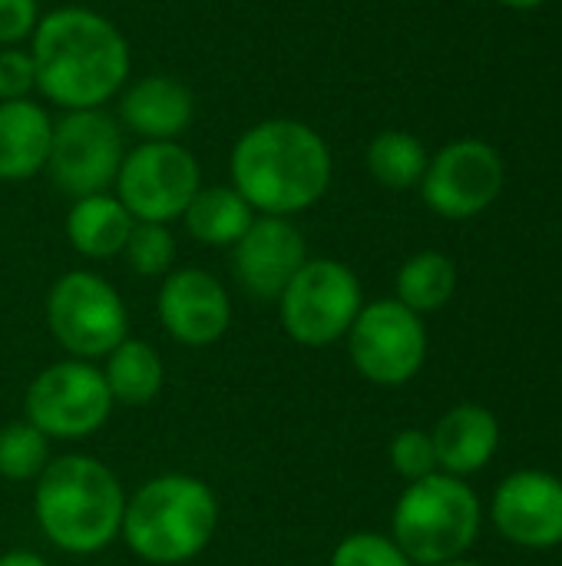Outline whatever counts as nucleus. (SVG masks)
Masks as SVG:
<instances>
[{
    "mask_svg": "<svg viewBox=\"0 0 562 566\" xmlns=\"http://www.w3.org/2000/svg\"><path fill=\"white\" fill-rule=\"evenodd\" d=\"M36 86L66 109H99L129 73L123 33L99 13L63 7L46 13L33 30Z\"/></svg>",
    "mask_w": 562,
    "mask_h": 566,
    "instance_id": "1",
    "label": "nucleus"
},
{
    "mask_svg": "<svg viewBox=\"0 0 562 566\" xmlns=\"http://www.w3.org/2000/svg\"><path fill=\"white\" fill-rule=\"evenodd\" d=\"M235 192L265 216L311 209L331 182V153L325 139L295 119L252 126L232 149Z\"/></svg>",
    "mask_w": 562,
    "mask_h": 566,
    "instance_id": "2",
    "label": "nucleus"
},
{
    "mask_svg": "<svg viewBox=\"0 0 562 566\" xmlns=\"http://www.w3.org/2000/svg\"><path fill=\"white\" fill-rule=\"evenodd\" d=\"M33 507L50 544L66 554H96L119 534L126 497L103 461L66 454L36 478Z\"/></svg>",
    "mask_w": 562,
    "mask_h": 566,
    "instance_id": "3",
    "label": "nucleus"
},
{
    "mask_svg": "<svg viewBox=\"0 0 562 566\" xmlns=\"http://www.w3.org/2000/svg\"><path fill=\"white\" fill-rule=\"evenodd\" d=\"M219 524V504L209 484L185 474L152 478L123 511L129 551L149 564H185L205 551Z\"/></svg>",
    "mask_w": 562,
    "mask_h": 566,
    "instance_id": "4",
    "label": "nucleus"
},
{
    "mask_svg": "<svg viewBox=\"0 0 562 566\" xmlns=\"http://www.w3.org/2000/svg\"><path fill=\"white\" fill-rule=\"evenodd\" d=\"M484 507L474 488L454 474H431L414 481L391 521V541L414 566H441L460 560L480 534Z\"/></svg>",
    "mask_w": 562,
    "mask_h": 566,
    "instance_id": "5",
    "label": "nucleus"
},
{
    "mask_svg": "<svg viewBox=\"0 0 562 566\" xmlns=\"http://www.w3.org/2000/svg\"><path fill=\"white\" fill-rule=\"evenodd\" d=\"M278 305L285 332L311 348L344 338L364 308L358 275L335 259L305 262L282 292Z\"/></svg>",
    "mask_w": 562,
    "mask_h": 566,
    "instance_id": "6",
    "label": "nucleus"
},
{
    "mask_svg": "<svg viewBox=\"0 0 562 566\" xmlns=\"http://www.w3.org/2000/svg\"><path fill=\"white\" fill-rule=\"evenodd\" d=\"M46 322L53 338L79 361L109 355L129 328L119 292L93 272H70L50 289Z\"/></svg>",
    "mask_w": 562,
    "mask_h": 566,
    "instance_id": "7",
    "label": "nucleus"
},
{
    "mask_svg": "<svg viewBox=\"0 0 562 566\" xmlns=\"http://www.w3.org/2000/svg\"><path fill=\"white\" fill-rule=\"evenodd\" d=\"M348 352L368 381L401 388L427 361V328L421 315L397 298H381L358 312L348 332Z\"/></svg>",
    "mask_w": 562,
    "mask_h": 566,
    "instance_id": "8",
    "label": "nucleus"
},
{
    "mask_svg": "<svg viewBox=\"0 0 562 566\" xmlns=\"http://www.w3.org/2000/svg\"><path fill=\"white\" fill-rule=\"evenodd\" d=\"M113 395L103 371L86 361H56L26 391V421L46 438L76 441L106 424Z\"/></svg>",
    "mask_w": 562,
    "mask_h": 566,
    "instance_id": "9",
    "label": "nucleus"
},
{
    "mask_svg": "<svg viewBox=\"0 0 562 566\" xmlns=\"http://www.w3.org/2000/svg\"><path fill=\"white\" fill-rule=\"evenodd\" d=\"M507 182L503 156L484 139H457L431 156L421 196L441 219H474L487 212Z\"/></svg>",
    "mask_w": 562,
    "mask_h": 566,
    "instance_id": "10",
    "label": "nucleus"
},
{
    "mask_svg": "<svg viewBox=\"0 0 562 566\" xmlns=\"http://www.w3.org/2000/svg\"><path fill=\"white\" fill-rule=\"evenodd\" d=\"M119 202L139 222L179 219L199 192V163L179 143H146L123 156L116 172Z\"/></svg>",
    "mask_w": 562,
    "mask_h": 566,
    "instance_id": "11",
    "label": "nucleus"
},
{
    "mask_svg": "<svg viewBox=\"0 0 562 566\" xmlns=\"http://www.w3.org/2000/svg\"><path fill=\"white\" fill-rule=\"evenodd\" d=\"M46 166L63 192L76 199L99 196L123 166V136L106 113L70 109L53 126Z\"/></svg>",
    "mask_w": 562,
    "mask_h": 566,
    "instance_id": "12",
    "label": "nucleus"
},
{
    "mask_svg": "<svg viewBox=\"0 0 562 566\" xmlns=\"http://www.w3.org/2000/svg\"><path fill=\"white\" fill-rule=\"evenodd\" d=\"M494 527L523 551L562 547V478L550 471H513L494 491Z\"/></svg>",
    "mask_w": 562,
    "mask_h": 566,
    "instance_id": "13",
    "label": "nucleus"
},
{
    "mask_svg": "<svg viewBox=\"0 0 562 566\" xmlns=\"http://www.w3.org/2000/svg\"><path fill=\"white\" fill-rule=\"evenodd\" d=\"M305 262H308L305 239L282 216L255 219L232 252V269L238 285L258 302H278Z\"/></svg>",
    "mask_w": 562,
    "mask_h": 566,
    "instance_id": "14",
    "label": "nucleus"
},
{
    "mask_svg": "<svg viewBox=\"0 0 562 566\" xmlns=\"http://www.w3.org/2000/svg\"><path fill=\"white\" fill-rule=\"evenodd\" d=\"M159 318L176 342L202 348L225 335L232 305L215 275L205 269H179L162 282Z\"/></svg>",
    "mask_w": 562,
    "mask_h": 566,
    "instance_id": "15",
    "label": "nucleus"
},
{
    "mask_svg": "<svg viewBox=\"0 0 562 566\" xmlns=\"http://www.w3.org/2000/svg\"><path fill=\"white\" fill-rule=\"evenodd\" d=\"M437 468L454 478L484 471L500 448V421L484 405H454L431 431Z\"/></svg>",
    "mask_w": 562,
    "mask_h": 566,
    "instance_id": "16",
    "label": "nucleus"
},
{
    "mask_svg": "<svg viewBox=\"0 0 562 566\" xmlns=\"http://www.w3.org/2000/svg\"><path fill=\"white\" fill-rule=\"evenodd\" d=\"M192 93L172 76H146L123 96V119L149 143H172L192 123Z\"/></svg>",
    "mask_w": 562,
    "mask_h": 566,
    "instance_id": "17",
    "label": "nucleus"
},
{
    "mask_svg": "<svg viewBox=\"0 0 562 566\" xmlns=\"http://www.w3.org/2000/svg\"><path fill=\"white\" fill-rule=\"evenodd\" d=\"M53 123L30 99L0 103V179L17 182L40 172L50 159Z\"/></svg>",
    "mask_w": 562,
    "mask_h": 566,
    "instance_id": "18",
    "label": "nucleus"
},
{
    "mask_svg": "<svg viewBox=\"0 0 562 566\" xmlns=\"http://www.w3.org/2000/svg\"><path fill=\"white\" fill-rule=\"evenodd\" d=\"M132 226L136 222L126 212V206L119 199L99 192V196L76 199V206L70 209V219H66V235L76 252H83L89 259H109L126 249Z\"/></svg>",
    "mask_w": 562,
    "mask_h": 566,
    "instance_id": "19",
    "label": "nucleus"
},
{
    "mask_svg": "<svg viewBox=\"0 0 562 566\" xmlns=\"http://www.w3.org/2000/svg\"><path fill=\"white\" fill-rule=\"evenodd\" d=\"M182 216L189 232L205 245H235L255 222L252 206L229 186L199 189Z\"/></svg>",
    "mask_w": 562,
    "mask_h": 566,
    "instance_id": "20",
    "label": "nucleus"
},
{
    "mask_svg": "<svg viewBox=\"0 0 562 566\" xmlns=\"http://www.w3.org/2000/svg\"><path fill=\"white\" fill-rule=\"evenodd\" d=\"M109 365L103 371L106 388L113 401L123 405H149L162 391V361L149 342H119L109 355Z\"/></svg>",
    "mask_w": 562,
    "mask_h": 566,
    "instance_id": "21",
    "label": "nucleus"
},
{
    "mask_svg": "<svg viewBox=\"0 0 562 566\" xmlns=\"http://www.w3.org/2000/svg\"><path fill=\"white\" fill-rule=\"evenodd\" d=\"M457 292V265L444 252H417L397 272V302L417 315L441 312Z\"/></svg>",
    "mask_w": 562,
    "mask_h": 566,
    "instance_id": "22",
    "label": "nucleus"
},
{
    "mask_svg": "<svg viewBox=\"0 0 562 566\" xmlns=\"http://www.w3.org/2000/svg\"><path fill=\"white\" fill-rule=\"evenodd\" d=\"M427 149L404 129H384L368 146V169L384 189H414L427 172Z\"/></svg>",
    "mask_w": 562,
    "mask_h": 566,
    "instance_id": "23",
    "label": "nucleus"
},
{
    "mask_svg": "<svg viewBox=\"0 0 562 566\" xmlns=\"http://www.w3.org/2000/svg\"><path fill=\"white\" fill-rule=\"evenodd\" d=\"M50 464V438L36 431L30 421L7 424L0 431V478L7 481H33Z\"/></svg>",
    "mask_w": 562,
    "mask_h": 566,
    "instance_id": "24",
    "label": "nucleus"
},
{
    "mask_svg": "<svg viewBox=\"0 0 562 566\" xmlns=\"http://www.w3.org/2000/svg\"><path fill=\"white\" fill-rule=\"evenodd\" d=\"M123 252H126V262H129L132 272H139V275H162V272H169V265L176 259V242H172L166 226L139 222V226H132L129 242H126Z\"/></svg>",
    "mask_w": 562,
    "mask_h": 566,
    "instance_id": "25",
    "label": "nucleus"
},
{
    "mask_svg": "<svg viewBox=\"0 0 562 566\" xmlns=\"http://www.w3.org/2000/svg\"><path fill=\"white\" fill-rule=\"evenodd\" d=\"M331 566H414L404 551L381 534H351L344 537L335 554H331Z\"/></svg>",
    "mask_w": 562,
    "mask_h": 566,
    "instance_id": "26",
    "label": "nucleus"
},
{
    "mask_svg": "<svg viewBox=\"0 0 562 566\" xmlns=\"http://www.w3.org/2000/svg\"><path fill=\"white\" fill-rule=\"evenodd\" d=\"M391 468L404 478V481H421L437 474V451L427 431L421 428H407L391 441Z\"/></svg>",
    "mask_w": 562,
    "mask_h": 566,
    "instance_id": "27",
    "label": "nucleus"
},
{
    "mask_svg": "<svg viewBox=\"0 0 562 566\" xmlns=\"http://www.w3.org/2000/svg\"><path fill=\"white\" fill-rule=\"evenodd\" d=\"M33 86H36L33 56L23 50H0V103L26 99Z\"/></svg>",
    "mask_w": 562,
    "mask_h": 566,
    "instance_id": "28",
    "label": "nucleus"
},
{
    "mask_svg": "<svg viewBox=\"0 0 562 566\" xmlns=\"http://www.w3.org/2000/svg\"><path fill=\"white\" fill-rule=\"evenodd\" d=\"M36 23V0H0V43L30 36Z\"/></svg>",
    "mask_w": 562,
    "mask_h": 566,
    "instance_id": "29",
    "label": "nucleus"
},
{
    "mask_svg": "<svg viewBox=\"0 0 562 566\" xmlns=\"http://www.w3.org/2000/svg\"><path fill=\"white\" fill-rule=\"evenodd\" d=\"M0 566H50L43 557L30 554V551H13V554H3Z\"/></svg>",
    "mask_w": 562,
    "mask_h": 566,
    "instance_id": "30",
    "label": "nucleus"
},
{
    "mask_svg": "<svg viewBox=\"0 0 562 566\" xmlns=\"http://www.w3.org/2000/svg\"><path fill=\"white\" fill-rule=\"evenodd\" d=\"M497 3H503V7H510V10H537V7H543L547 0H497Z\"/></svg>",
    "mask_w": 562,
    "mask_h": 566,
    "instance_id": "31",
    "label": "nucleus"
},
{
    "mask_svg": "<svg viewBox=\"0 0 562 566\" xmlns=\"http://www.w3.org/2000/svg\"><path fill=\"white\" fill-rule=\"evenodd\" d=\"M441 566H484V564H474V560H464V557H460V560H450V564H441Z\"/></svg>",
    "mask_w": 562,
    "mask_h": 566,
    "instance_id": "32",
    "label": "nucleus"
}]
</instances>
